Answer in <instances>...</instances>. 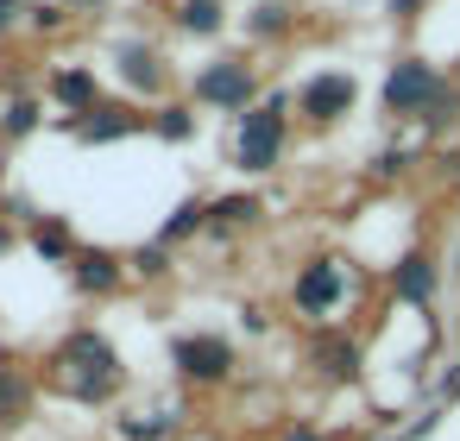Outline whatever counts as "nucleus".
I'll return each mask as SVG.
<instances>
[{
    "instance_id": "20e7f679",
    "label": "nucleus",
    "mask_w": 460,
    "mask_h": 441,
    "mask_svg": "<svg viewBox=\"0 0 460 441\" xmlns=\"http://www.w3.org/2000/svg\"><path fill=\"white\" fill-rule=\"evenodd\" d=\"M177 366H183V378L215 384V378H227L234 347H227V340H215V334H190V340H177Z\"/></svg>"
},
{
    "instance_id": "a211bd4d",
    "label": "nucleus",
    "mask_w": 460,
    "mask_h": 441,
    "mask_svg": "<svg viewBox=\"0 0 460 441\" xmlns=\"http://www.w3.org/2000/svg\"><path fill=\"white\" fill-rule=\"evenodd\" d=\"M7 20H13V0H0V26H7Z\"/></svg>"
},
{
    "instance_id": "1a4fd4ad",
    "label": "nucleus",
    "mask_w": 460,
    "mask_h": 441,
    "mask_svg": "<svg viewBox=\"0 0 460 441\" xmlns=\"http://www.w3.org/2000/svg\"><path fill=\"white\" fill-rule=\"evenodd\" d=\"M26 403H32L26 378H13V372H0V422H20V416H26Z\"/></svg>"
},
{
    "instance_id": "9b49d317",
    "label": "nucleus",
    "mask_w": 460,
    "mask_h": 441,
    "mask_svg": "<svg viewBox=\"0 0 460 441\" xmlns=\"http://www.w3.org/2000/svg\"><path fill=\"white\" fill-rule=\"evenodd\" d=\"M190 32H215L221 26V13H215V0H183V13H177Z\"/></svg>"
},
{
    "instance_id": "6e6552de",
    "label": "nucleus",
    "mask_w": 460,
    "mask_h": 441,
    "mask_svg": "<svg viewBox=\"0 0 460 441\" xmlns=\"http://www.w3.org/2000/svg\"><path fill=\"white\" fill-rule=\"evenodd\" d=\"M429 284H435V265H429L422 252H416V259H403V271H397V290H403L410 303H422V296H429Z\"/></svg>"
},
{
    "instance_id": "39448f33",
    "label": "nucleus",
    "mask_w": 460,
    "mask_h": 441,
    "mask_svg": "<svg viewBox=\"0 0 460 441\" xmlns=\"http://www.w3.org/2000/svg\"><path fill=\"white\" fill-rule=\"evenodd\" d=\"M196 95H202V101H221V108H246L252 70H246V64H215V70L196 83Z\"/></svg>"
},
{
    "instance_id": "f8f14e48",
    "label": "nucleus",
    "mask_w": 460,
    "mask_h": 441,
    "mask_svg": "<svg viewBox=\"0 0 460 441\" xmlns=\"http://www.w3.org/2000/svg\"><path fill=\"white\" fill-rule=\"evenodd\" d=\"M76 278H83V284H95V290H108V284H114V259H108V252H95V259H83V271H76Z\"/></svg>"
},
{
    "instance_id": "f03ea898",
    "label": "nucleus",
    "mask_w": 460,
    "mask_h": 441,
    "mask_svg": "<svg viewBox=\"0 0 460 441\" xmlns=\"http://www.w3.org/2000/svg\"><path fill=\"white\" fill-rule=\"evenodd\" d=\"M278 146H284V114H278V108H252L246 127H240V146H234L240 164H246V171H271Z\"/></svg>"
},
{
    "instance_id": "dca6fc26",
    "label": "nucleus",
    "mask_w": 460,
    "mask_h": 441,
    "mask_svg": "<svg viewBox=\"0 0 460 441\" xmlns=\"http://www.w3.org/2000/svg\"><path fill=\"white\" fill-rule=\"evenodd\" d=\"M39 252H70V234L64 227H39Z\"/></svg>"
},
{
    "instance_id": "423d86ee",
    "label": "nucleus",
    "mask_w": 460,
    "mask_h": 441,
    "mask_svg": "<svg viewBox=\"0 0 460 441\" xmlns=\"http://www.w3.org/2000/svg\"><path fill=\"white\" fill-rule=\"evenodd\" d=\"M341 290H347L341 265H334V259H322V265H309V271H303V284H296V303H303L309 315H322V309H334V303H341Z\"/></svg>"
},
{
    "instance_id": "f257e3e1",
    "label": "nucleus",
    "mask_w": 460,
    "mask_h": 441,
    "mask_svg": "<svg viewBox=\"0 0 460 441\" xmlns=\"http://www.w3.org/2000/svg\"><path fill=\"white\" fill-rule=\"evenodd\" d=\"M58 384L70 391V397H83V403H95V397H108L114 384H120V359H114V347L102 340V334H70L64 347H58Z\"/></svg>"
},
{
    "instance_id": "ddd939ff",
    "label": "nucleus",
    "mask_w": 460,
    "mask_h": 441,
    "mask_svg": "<svg viewBox=\"0 0 460 441\" xmlns=\"http://www.w3.org/2000/svg\"><path fill=\"white\" fill-rule=\"evenodd\" d=\"M127 76L133 83H158V57L152 51H127Z\"/></svg>"
},
{
    "instance_id": "f3484780",
    "label": "nucleus",
    "mask_w": 460,
    "mask_h": 441,
    "mask_svg": "<svg viewBox=\"0 0 460 441\" xmlns=\"http://www.w3.org/2000/svg\"><path fill=\"white\" fill-rule=\"evenodd\" d=\"M252 215H259V202H240V196L221 202V221H252Z\"/></svg>"
},
{
    "instance_id": "2eb2a0df",
    "label": "nucleus",
    "mask_w": 460,
    "mask_h": 441,
    "mask_svg": "<svg viewBox=\"0 0 460 441\" xmlns=\"http://www.w3.org/2000/svg\"><path fill=\"white\" fill-rule=\"evenodd\" d=\"M196 221H202V208H196V202H190V208H177V221H171V227H164V240H177V234H190V227H196Z\"/></svg>"
},
{
    "instance_id": "9d476101",
    "label": "nucleus",
    "mask_w": 460,
    "mask_h": 441,
    "mask_svg": "<svg viewBox=\"0 0 460 441\" xmlns=\"http://www.w3.org/2000/svg\"><path fill=\"white\" fill-rule=\"evenodd\" d=\"M139 120L133 114H120V108H108V120H83V139H114V133H133Z\"/></svg>"
},
{
    "instance_id": "4468645a",
    "label": "nucleus",
    "mask_w": 460,
    "mask_h": 441,
    "mask_svg": "<svg viewBox=\"0 0 460 441\" xmlns=\"http://www.w3.org/2000/svg\"><path fill=\"white\" fill-rule=\"evenodd\" d=\"M58 95H64V101H89V95H95V83H89V76H64V83H58Z\"/></svg>"
},
{
    "instance_id": "0eeeda50",
    "label": "nucleus",
    "mask_w": 460,
    "mask_h": 441,
    "mask_svg": "<svg viewBox=\"0 0 460 441\" xmlns=\"http://www.w3.org/2000/svg\"><path fill=\"white\" fill-rule=\"evenodd\" d=\"M347 108H353V83H347V76H322V83L303 89V114H309V120H334V114H347Z\"/></svg>"
},
{
    "instance_id": "7ed1b4c3",
    "label": "nucleus",
    "mask_w": 460,
    "mask_h": 441,
    "mask_svg": "<svg viewBox=\"0 0 460 441\" xmlns=\"http://www.w3.org/2000/svg\"><path fill=\"white\" fill-rule=\"evenodd\" d=\"M429 101H441L435 70H422V64H397L391 83H385V108H391V114H416V108H429Z\"/></svg>"
},
{
    "instance_id": "6ab92c4d",
    "label": "nucleus",
    "mask_w": 460,
    "mask_h": 441,
    "mask_svg": "<svg viewBox=\"0 0 460 441\" xmlns=\"http://www.w3.org/2000/svg\"><path fill=\"white\" fill-rule=\"evenodd\" d=\"M290 441H315V435H290Z\"/></svg>"
}]
</instances>
